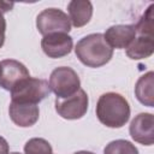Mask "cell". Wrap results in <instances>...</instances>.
I'll return each mask as SVG.
<instances>
[{
    "label": "cell",
    "instance_id": "obj_1",
    "mask_svg": "<svg viewBox=\"0 0 154 154\" xmlns=\"http://www.w3.org/2000/svg\"><path fill=\"white\" fill-rule=\"evenodd\" d=\"M95 112L101 124L107 128L118 129L128 123L130 118V105L123 95L109 91L99 97Z\"/></svg>",
    "mask_w": 154,
    "mask_h": 154
},
{
    "label": "cell",
    "instance_id": "obj_2",
    "mask_svg": "<svg viewBox=\"0 0 154 154\" xmlns=\"http://www.w3.org/2000/svg\"><path fill=\"white\" fill-rule=\"evenodd\" d=\"M75 53L79 61L88 67H101L113 57V49L100 32L82 37L75 47Z\"/></svg>",
    "mask_w": 154,
    "mask_h": 154
},
{
    "label": "cell",
    "instance_id": "obj_3",
    "mask_svg": "<svg viewBox=\"0 0 154 154\" xmlns=\"http://www.w3.org/2000/svg\"><path fill=\"white\" fill-rule=\"evenodd\" d=\"M51 93L48 82L41 78L28 77L11 90V102L37 105Z\"/></svg>",
    "mask_w": 154,
    "mask_h": 154
},
{
    "label": "cell",
    "instance_id": "obj_4",
    "mask_svg": "<svg viewBox=\"0 0 154 154\" xmlns=\"http://www.w3.org/2000/svg\"><path fill=\"white\" fill-rule=\"evenodd\" d=\"M48 85L51 91L57 95V99H65L73 95L81 88V79L73 69L59 66L52 71Z\"/></svg>",
    "mask_w": 154,
    "mask_h": 154
},
{
    "label": "cell",
    "instance_id": "obj_5",
    "mask_svg": "<svg viewBox=\"0 0 154 154\" xmlns=\"http://www.w3.org/2000/svg\"><path fill=\"white\" fill-rule=\"evenodd\" d=\"M36 28L43 36L54 32H66L71 30V22L69 16L59 8H46L36 17Z\"/></svg>",
    "mask_w": 154,
    "mask_h": 154
},
{
    "label": "cell",
    "instance_id": "obj_6",
    "mask_svg": "<svg viewBox=\"0 0 154 154\" xmlns=\"http://www.w3.org/2000/svg\"><path fill=\"white\" fill-rule=\"evenodd\" d=\"M55 111L57 113L69 120L81 119L88 111L89 99L87 93L79 88L73 95L65 99H55Z\"/></svg>",
    "mask_w": 154,
    "mask_h": 154
},
{
    "label": "cell",
    "instance_id": "obj_7",
    "mask_svg": "<svg viewBox=\"0 0 154 154\" xmlns=\"http://www.w3.org/2000/svg\"><path fill=\"white\" fill-rule=\"evenodd\" d=\"M73 47L72 37L66 32H54L42 37L41 48L48 58L58 59L71 53Z\"/></svg>",
    "mask_w": 154,
    "mask_h": 154
},
{
    "label": "cell",
    "instance_id": "obj_8",
    "mask_svg": "<svg viewBox=\"0 0 154 154\" xmlns=\"http://www.w3.org/2000/svg\"><path fill=\"white\" fill-rule=\"evenodd\" d=\"M30 77L24 64L14 59H6L0 63V87L11 91L20 81Z\"/></svg>",
    "mask_w": 154,
    "mask_h": 154
},
{
    "label": "cell",
    "instance_id": "obj_9",
    "mask_svg": "<svg viewBox=\"0 0 154 154\" xmlns=\"http://www.w3.org/2000/svg\"><path fill=\"white\" fill-rule=\"evenodd\" d=\"M130 136L137 143L152 146L154 142V116L152 113H140L130 123Z\"/></svg>",
    "mask_w": 154,
    "mask_h": 154
},
{
    "label": "cell",
    "instance_id": "obj_10",
    "mask_svg": "<svg viewBox=\"0 0 154 154\" xmlns=\"http://www.w3.org/2000/svg\"><path fill=\"white\" fill-rule=\"evenodd\" d=\"M103 37L112 49L128 48L136 37V30L134 24H117L109 26Z\"/></svg>",
    "mask_w": 154,
    "mask_h": 154
},
{
    "label": "cell",
    "instance_id": "obj_11",
    "mask_svg": "<svg viewBox=\"0 0 154 154\" xmlns=\"http://www.w3.org/2000/svg\"><path fill=\"white\" fill-rule=\"evenodd\" d=\"M8 114L16 125L20 128H29L38 120L40 111L38 106L34 103L11 102L8 107Z\"/></svg>",
    "mask_w": 154,
    "mask_h": 154
},
{
    "label": "cell",
    "instance_id": "obj_12",
    "mask_svg": "<svg viewBox=\"0 0 154 154\" xmlns=\"http://www.w3.org/2000/svg\"><path fill=\"white\" fill-rule=\"evenodd\" d=\"M67 12L71 24L75 28H82L91 19L93 5L89 0H71L67 5Z\"/></svg>",
    "mask_w": 154,
    "mask_h": 154
},
{
    "label": "cell",
    "instance_id": "obj_13",
    "mask_svg": "<svg viewBox=\"0 0 154 154\" xmlns=\"http://www.w3.org/2000/svg\"><path fill=\"white\" fill-rule=\"evenodd\" d=\"M154 52V36L138 35L134 38L125 53L130 59L140 60L149 58Z\"/></svg>",
    "mask_w": 154,
    "mask_h": 154
},
{
    "label": "cell",
    "instance_id": "obj_14",
    "mask_svg": "<svg viewBox=\"0 0 154 154\" xmlns=\"http://www.w3.org/2000/svg\"><path fill=\"white\" fill-rule=\"evenodd\" d=\"M153 85H154V72L148 71L143 76H141L135 85V95L136 99L144 106L153 107L154 106V95H153Z\"/></svg>",
    "mask_w": 154,
    "mask_h": 154
},
{
    "label": "cell",
    "instance_id": "obj_15",
    "mask_svg": "<svg viewBox=\"0 0 154 154\" xmlns=\"http://www.w3.org/2000/svg\"><path fill=\"white\" fill-rule=\"evenodd\" d=\"M103 154H138V149L130 141L116 140L105 147Z\"/></svg>",
    "mask_w": 154,
    "mask_h": 154
},
{
    "label": "cell",
    "instance_id": "obj_16",
    "mask_svg": "<svg viewBox=\"0 0 154 154\" xmlns=\"http://www.w3.org/2000/svg\"><path fill=\"white\" fill-rule=\"evenodd\" d=\"M25 154H53L52 146L48 141L41 137H34L24 144Z\"/></svg>",
    "mask_w": 154,
    "mask_h": 154
},
{
    "label": "cell",
    "instance_id": "obj_17",
    "mask_svg": "<svg viewBox=\"0 0 154 154\" xmlns=\"http://www.w3.org/2000/svg\"><path fill=\"white\" fill-rule=\"evenodd\" d=\"M153 7L154 5H149L146 12L141 16L138 22L134 24L136 35H148L153 36Z\"/></svg>",
    "mask_w": 154,
    "mask_h": 154
},
{
    "label": "cell",
    "instance_id": "obj_18",
    "mask_svg": "<svg viewBox=\"0 0 154 154\" xmlns=\"http://www.w3.org/2000/svg\"><path fill=\"white\" fill-rule=\"evenodd\" d=\"M5 31H6V19L4 13L0 12V48L5 43Z\"/></svg>",
    "mask_w": 154,
    "mask_h": 154
},
{
    "label": "cell",
    "instance_id": "obj_19",
    "mask_svg": "<svg viewBox=\"0 0 154 154\" xmlns=\"http://www.w3.org/2000/svg\"><path fill=\"white\" fill-rule=\"evenodd\" d=\"M10 152H8V143H7V141L2 137V136H0V154H8Z\"/></svg>",
    "mask_w": 154,
    "mask_h": 154
},
{
    "label": "cell",
    "instance_id": "obj_20",
    "mask_svg": "<svg viewBox=\"0 0 154 154\" xmlns=\"http://www.w3.org/2000/svg\"><path fill=\"white\" fill-rule=\"evenodd\" d=\"M14 6L13 2H5V1H0V12L1 13H5V12H8L12 10V7Z\"/></svg>",
    "mask_w": 154,
    "mask_h": 154
},
{
    "label": "cell",
    "instance_id": "obj_21",
    "mask_svg": "<svg viewBox=\"0 0 154 154\" xmlns=\"http://www.w3.org/2000/svg\"><path fill=\"white\" fill-rule=\"evenodd\" d=\"M73 154H95L93 152H88V150H79V152H76Z\"/></svg>",
    "mask_w": 154,
    "mask_h": 154
},
{
    "label": "cell",
    "instance_id": "obj_22",
    "mask_svg": "<svg viewBox=\"0 0 154 154\" xmlns=\"http://www.w3.org/2000/svg\"><path fill=\"white\" fill-rule=\"evenodd\" d=\"M8 154H20V153H18V152H11V153H8Z\"/></svg>",
    "mask_w": 154,
    "mask_h": 154
}]
</instances>
